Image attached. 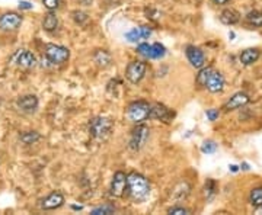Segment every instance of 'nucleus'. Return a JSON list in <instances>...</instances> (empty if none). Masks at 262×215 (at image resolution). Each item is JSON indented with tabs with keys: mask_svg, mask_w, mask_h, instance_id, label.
Returning <instances> with one entry per match:
<instances>
[{
	"mask_svg": "<svg viewBox=\"0 0 262 215\" xmlns=\"http://www.w3.org/2000/svg\"><path fill=\"white\" fill-rule=\"evenodd\" d=\"M73 19H75V22H76V23H79V25H83V23H85V22L89 19V16H87L85 12L75 11V12H73Z\"/></svg>",
	"mask_w": 262,
	"mask_h": 215,
	"instance_id": "32",
	"label": "nucleus"
},
{
	"mask_svg": "<svg viewBox=\"0 0 262 215\" xmlns=\"http://www.w3.org/2000/svg\"><path fill=\"white\" fill-rule=\"evenodd\" d=\"M153 47V57L154 58H162L165 54H166V48L160 43H154Z\"/></svg>",
	"mask_w": 262,
	"mask_h": 215,
	"instance_id": "30",
	"label": "nucleus"
},
{
	"mask_svg": "<svg viewBox=\"0 0 262 215\" xmlns=\"http://www.w3.org/2000/svg\"><path fill=\"white\" fill-rule=\"evenodd\" d=\"M146 73H147V64L144 61H139V60L128 63L127 68H125V77L133 85L140 83L144 79Z\"/></svg>",
	"mask_w": 262,
	"mask_h": 215,
	"instance_id": "6",
	"label": "nucleus"
},
{
	"mask_svg": "<svg viewBox=\"0 0 262 215\" xmlns=\"http://www.w3.org/2000/svg\"><path fill=\"white\" fill-rule=\"evenodd\" d=\"M38 97L35 95H23L18 100H16V106L21 109L22 112H26V114H31L35 112L37 108H38Z\"/></svg>",
	"mask_w": 262,
	"mask_h": 215,
	"instance_id": "16",
	"label": "nucleus"
},
{
	"mask_svg": "<svg viewBox=\"0 0 262 215\" xmlns=\"http://www.w3.org/2000/svg\"><path fill=\"white\" fill-rule=\"evenodd\" d=\"M40 140H41V135H40V132H37V131H26V132L21 134V141L23 144H26V146L35 144L37 141Z\"/></svg>",
	"mask_w": 262,
	"mask_h": 215,
	"instance_id": "24",
	"label": "nucleus"
},
{
	"mask_svg": "<svg viewBox=\"0 0 262 215\" xmlns=\"http://www.w3.org/2000/svg\"><path fill=\"white\" fill-rule=\"evenodd\" d=\"M87 129L90 137L95 141H105L111 135L112 129H114V121L108 117H93L92 119H89L87 122Z\"/></svg>",
	"mask_w": 262,
	"mask_h": 215,
	"instance_id": "2",
	"label": "nucleus"
},
{
	"mask_svg": "<svg viewBox=\"0 0 262 215\" xmlns=\"http://www.w3.org/2000/svg\"><path fill=\"white\" fill-rule=\"evenodd\" d=\"M186 60L189 61V64L192 65L194 68H201L206 65V54L201 48H198L195 45H186L185 48Z\"/></svg>",
	"mask_w": 262,
	"mask_h": 215,
	"instance_id": "12",
	"label": "nucleus"
},
{
	"mask_svg": "<svg viewBox=\"0 0 262 215\" xmlns=\"http://www.w3.org/2000/svg\"><path fill=\"white\" fill-rule=\"evenodd\" d=\"M249 102H251V97H249L248 93H245V92H238V93H235V95L230 97L229 100L223 105V111H224V112H232V111H236V109H239V108L246 106Z\"/></svg>",
	"mask_w": 262,
	"mask_h": 215,
	"instance_id": "13",
	"label": "nucleus"
},
{
	"mask_svg": "<svg viewBox=\"0 0 262 215\" xmlns=\"http://www.w3.org/2000/svg\"><path fill=\"white\" fill-rule=\"evenodd\" d=\"M115 212V206L114 205H102V206H98V208H95V209H92V212L90 214L93 215H108V214H114Z\"/></svg>",
	"mask_w": 262,
	"mask_h": 215,
	"instance_id": "26",
	"label": "nucleus"
},
{
	"mask_svg": "<svg viewBox=\"0 0 262 215\" xmlns=\"http://www.w3.org/2000/svg\"><path fill=\"white\" fill-rule=\"evenodd\" d=\"M249 202L253 208L261 206L262 205V186L259 188H253L249 194Z\"/></svg>",
	"mask_w": 262,
	"mask_h": 215,
	"instance_id": "25",
	"label": "nucleus"
},
{
	"mask_svg": "<svg viewBox=\"0 0 262 215\" xmlns=\"http://www.w3.org/2000/svg\"><path fill=\"white\" fill-rule=\"evenodd\" d=\"M216 5H218V6H224V5H227L230 0H213Z\"/></svg>",
	"mask_w": 262,
	"mask_h": 215,
	"instance_id": "37",
	"label": "nucleus"
},
{
	"mask_svg": "<svg viewBox=\"0 0 262 215\" xmlns=\"http://www.w3.org/2000/svg\"><path fill=\"white\" fill-rule=\"evenodd\" d=\"M125 38L131 41V43H137L139 40H142V32H140V28H133L130 32L125 33Z\"/></svg>",
	"mask_w": 262,
	"mask_h": 215,
	"instance_id": "29",
	"label": "nucleus"
},
{
	"mask_svg": "<svg viewBox=\"0 0 262 215\" xmlns=\"http://www.w3.org/2000/svg\"><path fill=\"white\" fill-rule=\"evenodd\" d=\"M218 19H220V22L223 25L233 26V25H236V23L240 22V13L236 9H233V8H226L224 11H221Z\"/></svg>",
	"mask_w": 262,
	"mask_h": 215,
	"instance_id": "17",
	"label": "nucleus"
},
{
	"mask_svg": "<svg viewBox=\"0 0 262 215\" xmlns=\"http://www.w3.org/2000/svg\"><path fill=\"white\" fill-rule=\"evenodd\" d=\"M57 26H58V18H57V15H55L54 12H50L44 16L43 19V29L44 31H47V32H53L57 29Z\"/></svg>",
	"mask_w": 262,
	"mask_h": 215,
	"instance_id": "20",
	"label": "nucleus"
},
{
	"mask_svg": "<svg viewBox=\"0 0 262 215\" xmlns=\"http://www.w3.org/2000/svg\"><path fill=\"white\" fill-rule=\"evenodd\" d=\"M64 195L61 194V192H58V191H54L50 195H47L43 199H40V204L38 205L44 211H54V209L61 208L64 205Z\"/></svg>",
	"mask_w": 262,
	"mask_h": 215,
	"instance_id": "9",
	"label": "nucleus"
},
{
	"mask_svg": "<svg viewBox=\"0 0 262 215\" xmlns=\"http://www.w3.org/2000/svg\"><path fill=\"white\" fill-rule=\"evenodd\" d=\"M206 115H207V118L210 119V121H216V119L220 117V111H218V109H214V108H213V109H207V111H206Z\"/></svg>",
	"mask_w": 262,
	"mask_h": 215,
	"instance_id": "34",
	"label": "nucleus"
},
{
	"mask_svg": "<svg viewBox=\"0 0 262 215\" xmlns=\"http://www.w3.org/2000/svg\"><path fill=\"white\" fill-rule=\"evenodd\" d=\"M168 214H174V215H185L191 214V209H188L185 206H179V205H175L172 208L168 209Z\"/></svg>",
	"mask_w": 262,
	"mask_h": 215,
	"instance_id": "31",
	"label": "nucleus"
},
{
	"mask_svg": "<svg viewBox=\"0 0 262 215\" xmlns=\"http://www.w3.org/2000/svg\"><path fill=\"white\" fill-rule=\"evenodd\" d=\"M224 86H226L224 76L217 70H213L210 77H208L207 83H206V89L210 93H221L224 90Z\"/></svg>",
	"mask_w": 262,
	"mask_h": 215,
	"instance_id": "14",
	"label": "nucleus"
},
{
	"mask_svg": "<svg viewBox=\"0 0 262 215\" xmlns=\"http://www.w3.org/2000/svg\"><path fill=\"white\" fill-rule=\"evenodd\" d=\"M44 54H45V60L53 65L64 64L70 58V50L63 45H55V44H47Z\"/></svg>",
	"mask_w": 262,
	"mask_h": 215,
	"instance_id": "4",
	"label": "nucleus"
},
{
	"mask_svg": "<svg viewBox=\"0 0 262 215\" xmlns=\"http://www.w3.org/2000/svg\"><path fill=\"white\" fill-rule=\"evenodd\" d=\"M191 194V185L188 182H179L175 185V188L171 191V199L175 204H179L182 201H185L186 198Z\"/></svg>",
	"mask_w": 262,
	"mask_h": 215,
	"instance_id": "15",
	"label": "nucleus"
},
{
	"mask_svg": "<svg viewBox=\"0 0 262 215\" xmlns=\"http://www.w3.org/2000/svg\"><path fill=\"white\" fill-rule=\"evenodd\" d=\"M246 22L253 28H261L262 26V12L251 11L246 13Z\"/></svg>",
	"mask_w": 262,
	"mask_h": 215,
	"instance_id": "22",
	"label": "nucleus"
},
{
	"mask_svg": "<svg viewBox=\"0 0 262 215\" xmlns=\"http://www.w3.org/2000/svg\"><path fill=\"white\" fill-rule=\"evenodd\" d=\"M218 149L217 142L213 140H207L203 142V146H201V151L204 153V154H213V153H216Z\"/></svg>",
	"mask_w": 262,
	"mask_h": 215,
	"instance_id": "28",
	"label": "nucleus"
},
{
	"mask_svg": "<svg viewBox=\"0 0 262 215\" xmlns=\"http://www.w3.org/2000/svg\"><path fill=\"white\" fill-rule=\"evenodd\" d=\"M229 38H232V40H233V38H235V32H230L229 33Z\"/></svg>",
	"mask_w": 262,
	"mask_h": 215,
	"instance_id": "41",
	"label": "nucleus"
},
{
	"mask_svg": "<svg viewBox=\"0 0 262 215\" xmlns=\"http://www.w3.org/2000/svg\"><path fill=\"white\" fill-rule=\"evenodd\" d=\"M43 5L47 8V11L54 12L60 5V0H43Z\"/></svg>",
	"mask_w": 262,
	"mask_h": 215,
	"instance_id": "33",
	"label": "nucleus"
},
{
	"mask_svg": "<svg viewBox=\"0 0 262 215\" xmlns=\"http://www.w3.org/2000/svg\"><path fill=\"white\" fill-rule=\"evenodd\" d=\"M240 167H242L243 170H249V164H248V163H243V164H242Z\"/></svg>",
	"mask_w": 262,
	"mask_h": 215,
	"instance_id": "40",
	"label": "nucleus"
},
{
	"mask_svg": "<svg viewBox=\"0 0 262 215\" xmlns=\"http://www.w3.org/2000/svg\"><path fill=\"white\" fill-rule=\"evenodd\" d=\"M125 189H127V194L130 196L131 201L143 202L150 195V183L140 173L131 172L127 174Z\"/></svg>",
	"mask_w": 262,
	"mask_h": 215,
	"instance_id": "1",
	"label": "nucleus"
},
{
	"mask_svg": "<svg viewBox=\"0 0 262 215\" xmlns=\"http://www.w3.org/2000/svg\"><path fill=\"white\" fill-rule=\"evenodd\" d=\"M93 61H95V64L98 65V67L105 68V67L111 65L112 57H111V54L107 50H96L95 54H93Z\"/></svg>",
	"mask_w": 262,
	"mask_h": 215,
	"instance_id": "19",
	"label": "nucleus"
},
{
	"mask_svg": "<svg viewBox=\"0 0 262 215\" xmlns=\"http://www.w3.org/2000/svg\"><path fill=\"white\" fill-rule=\"evenodd\" d=\"M259 57H261V51L258 48H246L240 53L239 60L242 64L248 67V65L255 64L259 60Z\"/></svg>",
	"mask_w": 262,
	"mask_h": 215,
	"instance_id": "18",
	"label": "nucleus"
},
{
	"mask_svg": "<svg viewBox=\"0 0 262 215\" xmlns=\"http://www.w3.org/2000/svg\"><path fill=\"white\" fill-rule=\"evenodd\" d=\"M149 118L153 119V121L163 122V124H171L172 119L175 118V112L163 103H153V105H150Z\"/></svg>",
	"mask_w": 262,
	"mask_h": 215,
	"instance_id": "7",
	"label": "nucleus"
},
{
	"mask_svg": "<svg viewBox=\"0 0 262 215\" xmlns=\"http://www.w3.org/2000/svg\"><path fill=\"white\" fill-rule=\"evenodd\" d=\"M150 138V128L144 124H136V127L131 129L130 140H128V149L134 153L140 151L147 144Z\"/></svg>",
	"mask_w": 262,
	"mask_h": 215,
	"instance_id": "3",
	"label": "nucleus"
},
{
	"mask_svg": "<svg viewBox=\"0 0 262 215\" xmlns=\"http://www.w3.org/2000/svg\"><path fill=\"white\" fill-rule=\"evenodd\" d=\"M125 183H127V174L124 172L114 173L112 181H111V186H109V195L112 198H122L124 192H125Z\"/></svg>",
	"mask_w": 262,
	"mask_h": 215,
	"instance_id": "11",
	"label": "nucleus"
},
{
	"mask_svg": "<svg viewBox=\"0 0 262 215\" xmlns=\"http://www.w3.org/2000/svg\"><path fill=\"white\" fill-rule=\"evenodd\" d=\"M255 214L262 215V205L261 206H256V208H255Z\"/></svg>",
	"mask_w": 262,
	"mask_h": 215,
	"instance_id": "39",
	"label": "nucleus"
},
{
	"mask_svg": "<svg viewBox=\"0 0 262 215\" xmlns=\"http://www.w3.org/2000/svg\"><path fill=\"white\" fill-rule=\"evenodd\" d=\"M137 53L143 55V57H146V58H154L153 57V47L152 45H149L147 43H143L140 44L139 47H137Z\"/></svg>",
	"mask_w": 262,
	"mask_h": 215,
	"instance_id": "27",
	"label": "nucleus"
},
{
	"mask_svg": "<svg viewBox=\"0 0 262 215\" xmlns=\"http://www.w3.org/2000/svg\"><path fill=\"white\" fill-rule=\"evenodd\" d=\"M214 68L213 67H201L200 68V71H198V75H196V79H195V82H196V85L200 87H206V83H207V80H208V77H210V75H211V71H213Z\"/></svg>",
	"mask_w": 262,
	"mask_h": 215,
	"instance_id": "21",
	"label": "nucleus"
},
{
	"mask_svg": "<svg viewBox=\"0 0 262 215\" xmlns=\"http://www.w3.org/2000/svg\"><path fill=\"white\" fill-rule=\"evenodd\" d=\"M19 9L29 11V9H32V5H31L29 2H19Z\"/></svg>",
	"mask_w": 262,
	"mask_h": 215,
	"instance_id": "36",
	"label": "nucleus"
},
{
	"mask_svg": "<svg viewBox=\"0 0 262 215\" xmlns=\"http://www.w3.org/2000/svg\"><path fill=\"white\" fill-rule=\"evenodd\" d=\"M229 169H230V170H232V172H233V173H236V172H238V170H239V167H238L236 164H232V166H229Z\"/></svg>",
	"mask_w": 262,
	"mask_h": 215,
	"instance_id": "38",
	"label": "nucleus"
},
{
	"mask_svg": "<svg viewBox=\"0 0 262 215\" xmlns=\"http://www.w3.org/2000/svg\"><path fill=\"white\" fill-rule=\"evenodd\" d=\"M140 32H142V40H146L152 35V28L150 26H140Z\"/></svg>",
	"mask_w": 262,
	"mask_h": 215,
	"instance_id": "35",
	"label": "nucleus"
},
{
	"mask_svg": "<svg viewBox=\"0 0 262 215\" xmlns=\"http://www.w3.org/2000/svg\"><path fill=\"white\" fill-rule=\"evenodd\" d=\"M217 194V183L213 179H208L206 185H204V195H206V199L211 201Z\"/></svg>",
	"mask_w": 262,
	"mask_h": 215,
	"instance_id": "23",
	"label": "nucleus"
},
{
	"mask_svg": "<svg viewBox=\"0 0 262 215\" xmlns=\"http://www.w3.org/2000/svg\"><path fill=\"white\" fill-rule=\"evenodd\" d=\"M23 22L22 15L16 13V12H6L0 16V29L5 32H12L19 29Z\"/></svg>",
	"mask_w": 262,
	"mask_h": 215,
	"instance_id": "8",
	"label": "nucleus"
},
{
	"mask_svg": "<svg viewBox=\"0 0 262 215\" xmlns=\"http://www.w3.org/2000/svg\"><path fill=\"white\" fill-rule=\"evenodd\" d=\"M12 63L21 68H32L37 65V57L29 50H18L12 55Z\"/></svg>",
	"mask_w": 262,
	"mask_h": 215,
	"instance_id": "10",
	"label": "nucleus"
},
{
	"mask_svg": "<svg viewBox=\"0 0 262 215\" xmlns=\"http://www.w3.org/2000/svg\"><path fill=\"white\" fill-rule=\"evenodd\" d=\"M150 103L146 100H134L127 108V117L133 124H142L146 119H149Z\"/></svg>",
	"mask_w": 262,
	"mask_h": 215,
	"instance_id": "5",
	"label": "nucleus"
}]
</instances>
